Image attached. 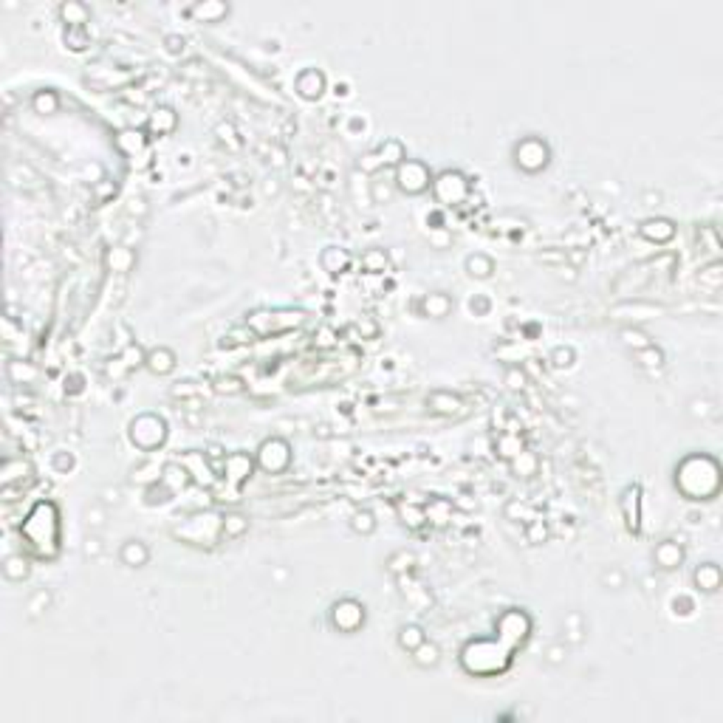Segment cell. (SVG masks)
Returning a JSON list of instances; mask_svg holds the SVG:
<instances>
[{
	"instance_id": "6da1fadb",
	"label": "cell",
	"mask_w": 723,
	"mask_h": 723,
	"mask_svg": "<svg viewBox=\"0 0 723 723\" xmlns=\"http://www.w3.org/2000/svg\"><path fill=\"white\" fill-rule=\"evenodd\" d=\"M675 486L689 500H712L720 492V464L712 455H687L675 466Z\"/></svg>"
},
{
	"instance_id": "7a4b0ae2",
	"label": "cell",
	"mask_w": 723,
	"mask_h": 723,
	"mask_svg": "<svg viewBox=\"0 0 723 723\" xmlns=\"http://www.w3.org/2000/svg\"><path fill=\"white\" fill-rule=\"evenodd\" d=\"M509 650L500 638H478L464 647V667L472 675H494L509 664Z\"/></svg>"
},
{
	"instance_id": "3957f363",
	"label": "cell",
	"mask_w": 723,
	"mask_h": 723,
	"mask_svg": "<svg viewBox=\"0 0 723 723\" xmlns=\"http://www.w3.org/2000/svg\"><path fill=\"white\" fill-rule=\"evenodd\" d=\"M23 534L29 537V543L45 554L54 557L57 551V540H59V520H57V506L54 503H37L31 515L23 523Z\"/></svg>"
},
{
	"instance_id": "277c9868",
	"label": "cell",
	"mask_w": 723,
	"mask_h": 723,
	"mask_svg": "<svg viewBox=\"0 0 723 723\" xmlns=\"http://www.w3.org/2000/svg\"><path fill=\"white\" fill-rule=\"evenodd\" d=\"M130 441L144 450V452H153L159 450L164 441H167V421L156 413H141L130 421Z\"/></svg>"
},
{
	"instance_id": "5b68a950",
	"label": "cell",
	"mask_w": 723,
	"mask_h": 723,
	"mask_svg": "<svg viewBox=\"0 0 723 723\" xmlns=\"http://www.w3.org/2000/svg\"><path fill=\"white\" fill-rule=\"evenodd\" d=\"M432 192L444 206H461L469 198V181L458 170H444L441 176L432 178Z\"/></svg>"
},
{
	"instance_id": "8992f818",
	"label": "cell",
	"mask_w": 723,
	"mask_h": 723,
	"mask_svg": "<svg viewBox=\"0 0 723 723\" xmlns=\"http://www.w3.org/2000/svg\"><path fill=\"white\" fill-rule=\"evenodd\" d=\"M396 189L407 192V195H421L432 187V176H429V167L424 162H415V159H404L399 167H396V178H393Z\"/></svg>"
},
{
	"instance_id": "52a82bcc",
	"label": "cell",
	"mask_w": 723,
	"mask_h": 723,
	"mask_svg": "<svg viewBox=\"0 0 723 723\" xmlns=\"http://www.w3.org/2000/svg\"><path fill=\"white\" fill-rule=\"evenodd\" d=\"M548 159H551V150H548V144H545L543 138L529 136V138L517 141V148H515V164H517L523 173L534 176V173L545 170V167H548Z\"/></svg>"
},
{
	"instance_id": "ba28073f",
	"label": "cell",
	"mask_w": 723,
	"mask_h": 723,
	"mask_svg": "<svg viewBox=\"0 0 723 723\" xmlns=\"http://www.w3.org/2000/svg\"><path fill=\"white\" fill-rule=\"evenodd\" d=\"M257 466L269 475H282L292 466V447L285 438H266L257 447Z\"/></svg>"
},
{
	"instance_id": "9c48e42d",
	"label": "cell",
	"mask_w": 723,
	"mask_h": 723,
	"mask_svg": "<svg viewBox=\"0 0 723 723\" xmlns=\"http://www.w3.org/2000/svg\"><path fill=\"white\" fill-rule=\"evenodd\" d=\"M365 605L356 602V599H339L331 605V627L339 630V633H356L362 624H365Z\"/></svg>"
},
{
	"instance_id": "30bf717a",
	"label": "cell",
	"mask_w": 723,
	"mask_h": 723,
	"mask_svg": "<svg viewBox=\"0 0 723 723\" xmlns=\"http://www.w3.org/2000/svg\"><path fill=\"white\" fill-rule=\"evenodd\" d=\"M531 630V619L523 613V610H506L500 619H497V638L506 644V647H515L520 644Z\"/></svg>"
},
{
	"instance_id": "8fae6325",
	"label": "cell",
	"mask_w": 723,
	"mask_h": 723,
	"mask_svg": "<svg viewBox=\"0 0 723 723\" xmlns=\"http://www.w3.org/2000/svg\"><path fill=\"white\" fill-rule=\"evenodd\" d=\"M325 74L320 68H306V71H300L297 74V80H294V91L303 96V99H308V102H317L322 94H325Z\"/></svg>"
},
{
	"instance_id": "7c38bea8",
	"label": "cell",
	"mask_w": 723,
	"mask_h": 723,
	"mask_svg": "<svg viewBox=\"0 0 723 723\" xmlns=\"http://www.w3.org/2000/svg\"><path fill=\"white\" fill-rule=\"evenodd\" d=\"M176 350L167 348V345H159V348H150L144 353V368H148L153 376H170L176 371Z\"/></svg>"
},
{
	"instance_id": "4fadbf2b",
	"label": "cell",
	"mask_w": 723,
	"mask_h": 723,
	"mask_svg": "<svg viewBox=\"0 0 723 723\" xmlns=\"http://www.w3.org/2000/svg\"><path fill=\"white\" fill-rule=\"evenodd\" d=\"M622 515H624V526L630 531L641 529V489L638 486H627L622 494Z\"/></svg>"
},
{
	"instance_id": "5bb4252c",
	"label": "cell",
	"mask_w": 723,
	"mask_h": 723,
	"mask_svg": "<svg viewBox=\"0 0 723 723\" xmlns=\"http://www.w3.org/2000/svg\"><path fill=\"white\" fill-rule=\"evenodd\" d=\"M641 238L650 241V243H667L675 238V224L667 221V218H647L641 227H638Z\"/></svg>"
},
{
	"instance_id": "9a60e30c",
	"label": "cell",
	"mask_w": 723,
	"mask_h": 723,
	"mask_svg": "<svg viewBox=\"0 0 723 723\" xmlns=\"http://www.w3.org/2000/svg\"><path fill=\"white\" fill-rule=\"evenodd\" d=\"M427 404H429L432 413H438V415H458L464 410L461 396H455L452 390H432Z\"/></svg>"
},
{
	"instance_id": "2e32d148",
	"label": "cell",
	"mask_w": 723,
	"mask_h": 723,
	"mask_svg": "<svg viewBox=\"0 0 723 723\" xmlns=\"http://www.w3.org/2000/svg\"><path fill=\"white\" fill-rule=\"evenodd\" d=\"M653 562H656L659 568H664V571L678 568V565L684 562V548H681V543H675V540L659 543L656 551H653Z\"/></svg>"
},
{
	"instance_id": "e0dca14e",
	"label": "cell",
	"mask_w": 723,
	"mask_h": 723,
	"mask_svg": "<svg viewBox=\"0 0 723 723\" xmlns=\"http://www.w3.org/2000/svg\"><path fill=\"white\" fill-rule=\"evenodd\" d=\"M176 127H178V113H176L173 108H167V105L156 108V110L150 113V119H148V130H150L153 136H167V133H173Z\"/></svg>"
},
{
	"instance_id": "ac0fdd59",
	"label": "cell",
	"mask_w": 723,
	"mask_h": 723,
	"mask_svg": "<svg viewBox=\"0 0 723 723\" xmlns=\"http://www.w3.org/2000/svg\"><path fill=\"white\" fill-rule=\"evenodd\" d=\"M59 17L68 29H85V23L91 20V9L85 3H80V0H65L59 6Z\"/></svg>"
},
{
	"instance_id": "d6986e66",
	"label": "cell",
	"mask_w": 723,
	"mask_h": 723,
	"mask_svg": "<svg viewBox=\"0 0 723 723\" xmlns=\"http://www.w3.org/2000/svg\"><path fill=\"white\" fill-rule=\"evenodd\" d=\"M119 559L127 568H144V565H148V559H150V548L144 545L141 540H127L119 548Z\"/></svg>"
},
{
	"instance_id": "ffe728a7",
	"label": "cell",
	"mask_w": 723,
	"mask_h": 723,
	"mask_svg": "<svg viewBox=\"0 0 723 723\" xmlns=\"http://www.w3.org/2000/svg\"><path fill=\"white\" fill-rule=\"evenodd\" d=\"M189 15L198 23H221L229 15V3H218V0H203V3H195L189 9Z\"/></svg>"
},
{
	"instance_id": "44dd1931",
	"label": "cell",
	"mask_w": 723,
	"mask_h": 723,
	"mask_svg": "<svg viewBox=\"0 0 723 723\" xmlns=\"http://www.w3.org/2000/svg\"><path fill=\"white\" fill-rule=\"evenodd\" d=\"M173 494H178L181 489H187L189 486V480H192V475H189V469L184 466V464H164L162 466V478H159Z\"/></svg>"
},
{
	"instance_id": "7402d4cb",
	"label": "cell",
	"mask_w": 723,
	"mask_h": 723,
	"mask_svg": "<svg viewBox=\"0 0 723 723\" xmlns=\"http://www.w3.org/2000/svg\"><path fill=\"white\" fill-rule=\"evenodd\" d=\"M376 156V162H379V167H399L404 159H407V150H404V144L399 141V138H385V144L373 153Z\"/></svg>"
},
{
	"instance_id": "603a6c76",
	"label": "cell",
	"mask_w": 723,
	"mask_h": 723,
	"mask_svg": "<svg viewBox=\"0 0 723 723\" xmlns=\"http://www.w3.org/2000/svg\"><path fill=\"white\" fill-rule=\"evenodd\" d=\"M695 585L703 591V594H715L717 588H720V568L715 565V562H703V565H698L695 568Z\"/></svg>"
},
{
	"instance_id": "cb8c5ba5",
	"label": "cell",
	"mask_w": 723,
	"mask_h": 723,
	"mask_svg": "<svg viewBox=\"0 0 723 723\" xmlns=\"http://www.w3.org/2000/svg\"><path fill=\"white\" fill-rule=\"evenodd\" d=\"M144 144H148V136H144L141 130H136V127H127V130H122L116 136V148L124 156H130V159H136V153L144 150Z\"/></svg>"
},
{
	"instance_id": "d4e9b609",
	"label": "cell",
	"mask_w": 723,
	"mask_h": 723,
	"mask_svg": "<svg viewBox=\"0 0 723 723\" xmlns=\"http://www.w3.org/2000/svg\"><path fill=\"white\" fill-rule=\"evenodd\" d=\"M421 308H424V314L432 317V320H444V317L452 311V300H450V294H444V292H432V294L424 297Z\"/></svg>"
},
{
	"instance_id": "484cf974",
	"label": "cell",
	"mask_w": 723,
	"mask_h": 723,
	"mask_svg": "<svg viewBox=\"0 0 723 723\" xmlns=\"http://www.w3.org/2000/svg\"><path fill=\"white\" fill-rule=\"evenodd\" d=\"M320 263H322V269L328 274H342L350 266V255L345 249H339V246H328V249H322Z\"/></svg>"
},
{
	"instance_id": "4316f807",
	"label": "cell",
	"mask_w": 723,
	"mask_h": 723,
	"mask_svg": "<svg viewBox=\"0 0 723 723\" xmlns=\"http://www.w3.org/2000/svg\"><path fill=\"white\" fill-rule=\"evenodd\" d=\"M413 661L418 664V667H424V670H429V667H438V661H441V647L436 644V641H421L415 650H413Z\"/></svg>"
},
{
	"instance_id": "83f0119b",
	"label": "cell",
	"mask_w": 723,
	"mask_h": 723,
	"mask_svg": "<svg viewBox=\"0 0 723 723\" xmlns=\"http://www.w3.org/2000/svg\"><path fill=\"white\" fill-rule=\"evenodd\" d=\"M29 472H31V466H29L23 458H6V461H3V469H0V483L12 486L15 480H23Z\"/></svg>"
},
{
	"instance_id": "f1b7e54d",
	"label": "cell",
	"mask_w": 723,
	"mask_h": 723,
	"mask_svg": "<svg viewBox=\"0 0 723 723\" xmlns=\"http://www.w3.org/2000/svg\"><path fill=\"white\" fill-rule=\"evenodd\" d=\"M3 576L9 582H23L29 576V559L23 554H12L3 559Z\"/></svg>"
},
{
	"instance_id": "f546056e",
	"label": "cell",
	"mask_w": 723,
	"mask_h": 723,
	"mask_svg": "<svg viewBox=\"0 0 723 723\" xmlns=\"http://www.w3.org/2000/svg\"><path fill=\"white\" fill-rule=\"evenodd\" d=\"M108 266L113 271H130L133 263H136V252L130 246H116V249H108Z\"/></svg>"
},
{
	"instance_id": "4dcf8cb0",
	"label": "cell",
	"mask_w": 723,
	"mask_h": 723,
	"mask_svg": "<svg viewBox=\"0 0 723 723\" xmlns=\"http://www.w3.org/2000/svg\"><path fill=\"white\" fill-rule=\"evenodd\" d=\"M466 271H469V277L486 280V277H492V271H494V260H492L489 255H483V252H475V255L466 257Z\"/></svg>"
},
{
	"instance_id": "1f68e13d",
	"label": "cell",
	"mask_w": 723,
	"mask_h": 723,
	"mask_svg": "<svg viewBox=\"0 0 723 723\" xmlns=\"http://www.w3.org/2000/svg\"><path fill=\"white\" fill-rule=\"evenodd\" d=\"M31 110L40 113V116L57 113V110H59V96H57V91H37V94L31 96Z\"/></svg>"
},
{
	"instance_id": "d6a6232c",
	"label": "cell",
	"mask_w": 723,
	"mask_h": 723,
	"mask_svg": "<svg viewBox=\"0 0 723 723\" xmlns=\"http://www.w3.org/2000/svg\"><path fill=\"white\" fill-rule=\"evenodd\" d=\"M387 266H390V257H387L385 249H368L365 255H362V269H365L368 274H382Z\"/></svg>"
},
{
	"instance_id": "836d02e7",
	"label": "cell",
	"mask_w": 723,
	"mask_h": 723,
	"mask_svg": "<svg viewBox=\"0 0 723 723\" xmlns=\"http://www.w3.org/2000/svg\"><path fill=\"white\" fill-rule=\"evenodd\" d=\"M350 529H353L356 534H362V537H371V534L376 531V515H373L371 509H359V512H353V517H350Z\"/></svg>"
},
{
	"instance_id": "e575fe53",
	"label": "cell",
	"mask_w": 723,
	"mask_h": 723,
	"mask_svg": "<svg viewBox=\"0 0 723 723\" xmlns=\"http://www.w3.org/2000/svg\"><path fill=\"white\" fill-rule=\"evenodd\" d=\"M619 339H622V345H624V348H630L633 353L653 345V339H650L641 328H622V331H619Z\"/></svg>"
},
{
	"instance_id": "d590c367",
	"label": "cell",
	"mask_w": 723,
	"mask_h": 723,
	"mask_svg": "<svg viewBox=\"0 0 723 723\" xmlns=\"http://www.w3.org/2000/svg\"><path fill=\"white\" fill-rule=\"evenodd\" d=\"M249 472H252V461H249L246 455H229V458H227V478H229L232 483H241Z\"/></svg>"
},
{
	"instance_id": "8d00e7d4",
	"label": "cell",
	"mask_w": 723,
	"mask_h": 723,
	"mask_svg": "<svg viewBox=\"0 0 723 723\" xmlns=\"http://www.w3.org/2000/svg\"><path fill=\"white\" fill-rule=\"evenodd\" d=\"M249 531V517L232 512V515H224V537L227 540H238Z\"/></svg>"
},
{
	"instance_id": "74e56055",
	"label": "cell",
	"mask_w": 723,
	"mask_h": 723,
	"mask_svg": "<svg viewBox=\"0 0 723 723\" xmlns=\"http://www.w3.org/2000/svg\"><path fill=\"white\" fill-rule=\"evenodd\" d=\"M424 638H427V636H424V630H421L418 624H404V627L399 630V647L407 650V653H413V650H415Z\"/></svg>"
},
{
	"instance_id": "f35d334b",
	"label": "cell",
	"mask_w": 723,
	"mask_h": 723,
	"mask_svg": "<svg viewBox=\"0 0 723 723\" xmlns=\"http://www.w3.org/2000/svg\"><path fill=\"white\" fill-rule=\"evenodd\" d=\"M633 356L638 359V365H644V368H661L664 365V353H661V348H656V342L650 348H644V350H636Z\"/></svg>"
},
{
	"instance_id": "ab89813d",
	"label": "cell",
	"mask_w": 723,
	"mask_h": 723,
	"mask_svg": "<svg viewBox=\"0 0 723 723\" xmlns=\"http://www.w3.org/2000/svg\"><path fill=\"white\" fill-rule=\"evenodd\" d=\"M212 390L221 393V396H238V393H243V382L238 376H218L212 385Z\"/></svg>"
},
{
	"instance_id": "60d3db41",
	"label": "cell",
	"mask_w": 723,
	"mask_h": 723,
	"mask_svg": "<svg viewBox=\"0 0 723 723\" xmlns=\"http://www.w3.org/2000/svg\"><path fill=\"white\" fill-rule=\"evenodd\" d=\"M576 362V353H573V348H568V345H559V348H554L551 350V365L557 368V371H565V368H571Z\"/></svg>"
},
{
	"instance_id": "b9f144b4",
	"label": "cell",
	"mask_w": 723,
	"mask_h": 723,
	"mask_svg": "<svg viewBox=\"0 0 723 723\" xmlns=\"http://www.w3.org/2000/svg\"><path fill=\"white\" fill-rule=\"evenodd\" d=\"M65 43L74 48V51H85V48L91 45L88 29H65Z\"/></svg>"
},
{
	"instance_id": "7bdbcfd3",
	"label": "cell",
	"mask_w": 723,
	"mask_h": 723,
	"mask_svg": "<svg viewBox=\"0 0 723 723\" xmlns=\"http://www.w3.org/2000/svg\"><path fill=\"white\" fill-rule=\"evenodd\" d=\"M399 512H401V517H404V523H407L410 529H418V526L427 520V512L418 509V506H410V503H401Z\"/></svg>"
},
{
	"instance_id": "ee69618b",
	"label": "cell",
	"mask_w": 723,
	"mask_h": 723,
	"mask_svg": "<svg viewBox=\"0 0 723 723\" xmlns=\"http://www.w3.org/2000/svg\"><path fill=\"white\" fill-rule=\"evenodd\" d=\"M515 472H520L523 478H531V475L537 472V458H534L531 452H526V450L517 452V455H515Z\"/></svg>"
},
{
	"instance_id": "f6af8a7d",
	"label": "cell",
	"mask_w": 723,
	"mask_h": 723,
	"mask_svg": "<svg viewBox=\"0 0 723 723\" xmlns=\"http://www.w3.org/2000/svg\"><path fill=\"white\" fill-rule=\"evenodd\" d=\"M6 373H9V379H12L15 385H23V379H26V382L34 379V371H31L29 365H23V362H9Z\"/></svg>"
},
{
	"instance_id": "bcb514c9",
	"label": "cell",
	"mask_w": 723,
	"mask_h": 723,
	"mask_svg": "<svg viewBox=\"0 0 723 723\" xmlns=\"http://www.w3.org/2000/svg\"><path fill=\"white\" fill-rule=\"evenodd\" d=\"M497 450H500V455H506V458H515L517 452H523V441L515 438V436H503L500 444H497Z\"/></svg>"
},
{
	"instance_id": "7dc6e473",
	"label": "cell",
	"mask_w": 723,
	"mask_h": 723,
	"mask_svg": "<svg viewBox=\"0 0 723 723\" xmlns=\"http://www.w3.org/2000/svg\"><path fill=\"white\" fill-rule=\"evenodd\" d=\"M720 282H723V277H720V266H717V263H712L709 269L701 271V285H709L712 292H717Z\"/></svg>"
},
{
	"instance_id": "c3c4849f",
	"label": "cell",
	"mask_w": 723,
	"mask_h": 723,
	"mask_svg": "<svg viewBox=\"0 0 723 723\" xmlns=\"http://www.w3.org/2000/svg\"><path fill=\"white\" fill-rule=\"evenodd\" d=\"M415 562V557L413 554H407V551H399V554H393L390 557V571L393 573H404V571H410V565Z\"/></svg>"
},
{
	"instance_id": "681fc988",
	"label": "cell",
	"mask_w": 723,
	"mask_h": 723,
	"mask_svg": "<svg viewBox=\"0 0 723 723\" xmlns=\"http://www.w3.org/2000/svg\"><path fill=\"white\" fill-rule=\"evenodd\" d=\"M503 382H506V387H509V390H523L529 379H526V373H523L520 368H509V371H506V379H503Z\"/></svg>"
},
{
	"instance_id": "f907efd6",
	"label": "cell",
	"mask_w": 723,
	"mask_h": 723,
	"mask_svg": "<svg viewBox=\"0 0 723 723\" xmlns=\"http://www.w3.org/2000/svg\"><path fill=\"white\" fill-rule=\"evenodd\" d=\"M526 537H529V543H543L545 537H548V526L543 523V520H529V531H526Z\"/></svg>"
},
{
	"instance_id": "816d5d0a",
	"label": "cell",
	"mask_w": 723,
	"mask_h": 723,
	"mask_svg": "<svg viewBox=\"0 0 723 723\" xmlns=\"http://www.w3.org/2000/svg\"><path fill=\"white\" fill-rule=\"evenodd\" d=\"M71 466H74V455H71V452H57L54 455V469L57 472H68Z\"/></svg>"
},
{
	"instance_id": "f5cc1de1",
	"label": "cell",
	"mask_w": 723,
	"mask_h": 723,
	"mask_svg": "<svg viewBox=\"0 0 723 723\" xmlns=\"http://www.w3.org/2000/svg\"><path fill=\"white\" fill-rule=\"evenodd\" d=\"M51 602V596L45 594V591H37L34 596H31V602H29V610L37 616V613H43V605H48Z\"/></svg>"
},
{
	"instance_id": "db71d44e",
	"label": "cell",
	"mask_w": 723,
	"mask_h": 723,
	"mask_svg": "<svg viewBox=\"0 0 723 723\" xmlns=\"http://www.w3.org/2000/svg\"><path fill=\"white\" fill-rule=\"evenodd\" d=\"M356 328H359L362 334H365V336H376V331H379V328H376V322H371V320H359V322H356Z\"/></svg>"
},
{
	"instance_id": "11a10c76",
	"label": "cell",
	"mask_w": 723,
	"mask_h": 723,
	"mask_svg": "<svg viewBox=\"0 0 723 723\" xmlns=\"http://www.w3.org/2000/svg\"><path fill=\"white\" fill-rule=\"evenodd\" d=\"M173 396H198V387H192V382H184L181 387H173Z\"/></svg>"
},
{
	"instance_id": "9f6ffc18",
	"label": "cell",
	"mask_w": 723,
	"mask_h": 723,
	"mask_svg": "<svg viewBox=\"0 0 723 723\" xmlns=\"http://www.w3.org/2000/svg\"><path fill=\"white\" fill-rule=\"evenodd\" d=\"M127 212H130V215H136V212H138V215H144V212H148V206H144V201H141V198H133V201L127 203Z\"/></svg>"
},
{
	"instance_id": "6f0895ef",
	"label": "cell",
	"mask_w": 723,
	"mask_h": 723,
	"mask_svg": "<svg viewBox=\"0 0 723 723\" xmlns=\"http://www.w3.org/2000/svg\"><path fill=\"white\" fill-rule=\"evenodd\" d=\"M99 551H102L99 540H96V537H88V543H85V554H88V557H96Z\"/></svg>"
},
{
	"instance_id": "680465c9",
	"label": "cell",
	"mask_w": 723,
	"mask_h": 723,
	"mask_svg": "<svg viewBox=\"0 0 723 723\" xmlns=\"http://www.w3.org/2000/svg\"><path fill=\"white\" fill-rule=\"evenodd\" d=\"M167 48H170L173 54H178V51L184 48V40H178V37H167Z\"/></svg>"
},
{
	"instance_id": "91938a15",
	"label": "cell",
	"mask_w": 723,
	"mask_h": 723,
	"mask_svg": "<svg viewBox=\"0 0 723 723\" xmlns=\"http://www.w3.org/2000/svg\"><path fill=\"white\" fill-rule=\"evenodd\" d=\"M548 661H554V664L562 661V647H551V650H548Z\"/></svg>"
},
{
	"instance_id": "94428289",
	"label": "cell",
	"mask_w": 723,
	"mask_h": 723,
	"mask_svg": "<svg viewBox=\"0 0 723 723\" xmlns=\"http://www.w3.org/2000/svg\"><path fill=\"white\" fill-rule=\"evenodd\" d=\"M102 181H105V178H102ZM102 181H96V187H99V201H105V195L116 192V189H110V184H102Z\"/></svg>"
},
{
	"instance_id": "6125c7cd",
	"label": "cell",
	"mask_w": 723,
	"mask_h": 723,
	"mask_svg": "<svg viewBox=\"0 0 723 723\" xmlns=\"http://www.w3.org/2000/svg\"><path fill=\"white\" fill-rule=\"evenodd\" d=\"M692 407H695V410H692L695 415H706V413H709V404H706V401H695Z\"/></svg>"
},
{
	"instance_id": "be15d7a7",
	"label": "cell",
	"mask_w": 723,
	"mask_h": 723,
	"mask_svg": "<svg viewBox=\"0 0 723 723\" xmlns=\"http://www.w3.org/2000/svg\"><path fill=\"white\" fill-rule=\"evenodd\" d=\"M88 523H94V526H102V512H99V509L88 512Z\"/></svg>"
}]
</instances>
